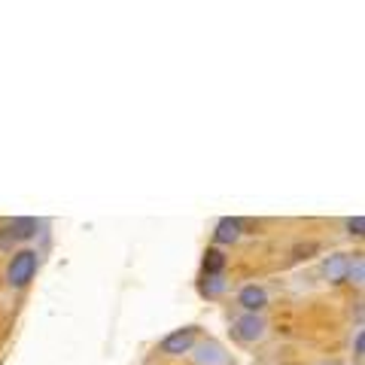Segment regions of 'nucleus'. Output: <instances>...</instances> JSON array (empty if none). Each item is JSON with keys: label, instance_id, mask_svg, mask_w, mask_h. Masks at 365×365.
Here are the masks:
<instances>
[{"label": "nucleus", "instance_id": "8", "mask_svg": "<svg viewBox=\"0 0 365 365\" xmlns=\"http://www.w3.org/2000/svg\"><path fill=\"white\" fill-rule=\"evenodd\" d=\"M222 268H225V253L210 247L207 253H204V274H207V277H220Z\"/></svg>", "mask_w": 365, "mask_h": 365}, {"label": "nucleus", "instance_id": "11", "mask_svg": "<svg viewBox=\"0 0 365 365\" xmlns=\"http://www.w3.org/2000/svg\"><path fill=\"white\" fill-rule=\"evenodd\" d=\"M362 277H365V265H362V259H356V265H353V262H350L347 280H350V283H362Z\"/></svg>", "mask_w": 365, "mask_h": 365}, {"label": "nucleus", "instance_id": "7", "mask_svg": "<svg viewBox=\"0 0 365 365\" xmlns=\"http://www.w3.org/2000/svg\"><path fill=\"white\" fill-rule=\"evenodd\" d=\"M241 304H244L247 314H256V311H262V307L268 304V292L262 287H244L241 289Z\"/></svg>", "mask_w": 365, "mask_h": 365}, {"label": "nucleus", "instance_id": "6", "mask_svg": "<svg viewBox=\"0 0 365 365\" xmlns=\"http://www.w3.org/2000/svg\"><path fill=\"white\" fill-rule=\"evenodd\" d=\"M241 220H235V216H225V220H220L216 222V232H213V237H216V244H235L237 237H241Z\"/></svg>", "mask_w": 365, "mask_h": 365}, {"label": "nucleus", "instance_id": "4", "mask_svg": "<svg viewBox=\"0 0 365 365\" xmlns=\"http://www.w3.org/2000/svg\"><path fill=\"white\" fill-rule=\"evenodd\" d=\"M347 271H350V256L347 253H335L323 262V274L329 283H344L347 280Z\"/></svg>", "mask_w": 365, "mask_h": 365}, {"label": "nucleus", "instance_id": "10", "mask_svg": "<svg viewBox=\"0 0 365 365\" xmlns=\"http://www.w3.org/2000/svg\"><path fill=\"white\" fill-rule=\"evenodd\" d=\"M225 289V280L222 277H204L201 280V295H207V299H216V295H222Z\"/></svg>", "mask_w": 365, "mask_h": 365}, {"label": "nucleus", "instance_id": "1", "mask_svg": "<svg viewBox=\"0 0 365 365\" xmlns=\"http://www.w3.org/2000/svg\"><path fill=\"white\" fill-rule=\"evenodd\" d=\"M34 274H37V253L34 250H21V253L13 256L6 268V280L9 287H28L34 280Z\"/></svg>", "mask_w": 365, "mask_h": 365}, {"label": "nucleus", "instance_id": "5", "mask_svg": "<svg viewBox=\"0 0 365 365\" xmlns=\"http://www.w3.org/2000/svg\"><path fill=\"white\" fill-rule=\"evenodd\" d=\"M235 332L241 341H256V338H262V332H265V323H262V317H256V314H244L235 323Z\"/></svg>", "mask_w": 365, "mask_h": 365}, {"label": "nucleus", "instance_id": "13", "mask_svg": "<svg viewBox=\"0 0 365 365\" xmlns=\"http://www.w3.org/2000/svg\"><path fill=\"white\" fill-rule=\"evenodd\" d=\"M365 353V332H356V356Z\"/></svg>", "mask_w": 365, "mask_h": 365}, {"label": "nucleus", "instance_id": "2", "mask_svg": "<svg viewBox=\"0 0 365 365\" xmlns=\"http://www.w3.org/2000/svg\"><path fill=\"white\" fill-rule=\"evenodd\" d=\"M37 235V220H31V216H19V220L6 222L0 228V247H9L16 241H28V237Z\"/></svg>", "mask_w": 365, "mask_h": 365}, {"label": "nucleus", "instance_id": "12", "mask_svg": "<svg viewBox=\"0 0 365 365\" xmlns=\"http://www.w3.org/2000/svg\"><path fill=\"white\" fill-rule=\"evenodd\" d=\"M347 232L350 235H365V216H350V220H347Z\"/></svg>", "mask_w": 365, "mask_h": 365}, {"label": "nucleus", "instance_id": "9", "mask_svg": "<svg viewBox=\"0 0 365 365\" xmlns=\"http://www.w3.org/2000/svg\"><path fill=\"white\" fill-rule=\"evenodd\" d=\"M198 362H201V365H225L228 359H225L222 347H216V344H204V347L198 350Z\"/></svg>", "mask_w": 365, "mask_h": 365}, {"label": "nucleus", "instance_id": "3", "mask_svg": "<svg viewBox=\"0 0 365 365\" xmlns=\"http://www.w3.org/2000/svg\"><path fill=\"white\" fill-rule=\"evenodd\" d=\"M192 341H195V326H182L162 341V350L168 356H182V353L192 350Z\"/></svg>", "mask_w": 365, "mask_h": 365}]
</instances>
